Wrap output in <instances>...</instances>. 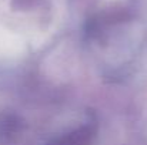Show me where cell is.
Listing matches in <instances>:
<instances>
[{
    "label": "cell",
    "mask_w": 147,
    "mask_h": 145,
    "mask_svg": "<svg viewBox=\"0 0 147 145\" xmlns=\"http://www.w3.org/2000/svg\"><path fill=\"white\" fill-rule=\"evenodd\" d=\"M90 140H92V131L87 128H80L79 131L61 138L57 145H87Z\"/></svg>",
    "instance_id": "obj_1"
}]
</instances>
